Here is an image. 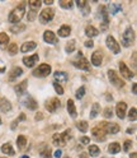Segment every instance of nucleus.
<instances>
[{
	"label": "nucleus",
	"instance_id": "423d86ee",
	"mask_svg": "<svg viewBox=\"0 0 137 158\" xmlns=\"http://www.w3.org/2000/svg\"><path fill=\"white\" fill-rule=\"evenodd\" d=\"M92 134H93V136L95 138L98 142H104V140H105V138H107V133H105V130L103 129L100 125L93 127Z\"/></svg>",
	"mask_w": 137,
	"mask_h": 158
},
{
	"label": "nucleus",
	"instance_id": "09e8293b",
	"mask_svg": "<svg viewBox=\"0 0 137 158\" xmlns=\"http://www.w3.org/2000/svg\"><path fill=\"white\" fill-rule=\"evenodd\" d=\"M132 63H133V68H136V52H133L132 55Z\"/></svg>",
	"mask_w": 137,
	"mask_h": 158
},
{
	"label": "nucleus",
	"instance_id": "cd10ccee",
	"mask_svg": "<svg viewBox=\"0 0 137 158\" xmlns=\"http://www.w3.org/2000/svg\"><path fill=\"white\" fill-rule=\"evenodd\" d=\"M9 44V37L6 33H0V48H5V46Z\"/></svg>",
	"mask_w": 137,
	"mask_h": 158
},
{
	"label": "nucleus",
	"instance_id": "1a4fd4ad",
	"mask_svg": "<svg viewBox=\"0 0 137 158\" xmlns=\"http://www.w3.org/2000/svg\"><path fill=\"white\" fill-rule=\"evenodd\" d=\"M46 108H47V111H50V112H55L58 107L61 106V102L57 100V98H51V100H48L46 102Z\"/></svg>",
	"mask_w": 137,
	"mask_h": 158
},
{
	"label": "nucleus",
	"instance_id": "c756f323",
	"mask_svg": "<svg viewBox=\"0 0 137 158\" xmlns=\"http://www.w3.org/2000/svg\"><path fill=\"white\" fill-rule=\"evenodd\" d=\"M108 151H109V153L115 154V153H118L121 151V145L118 143H111L109 147H108Z\"/></svg>",
	"mask_w": 137,
	"mask_h": 158
},
{
	"label": "nucleus",
	"instance_id": "c9c22d12",
	"mask_svg": "<svg viewBox=\"0 0 137 158\" xmlns=\"http://www.w3.org/2000/svg\"><path fill=\"white\" fill-rule=\"evenodd\" d=\"M74 50H75V41L72 40V41H70V42L66 45V52L67 54H71V52H74Z\"/></svg>",
	"mask_w": 137,
	"mask_h": 158
},
{
	"label": "nucleus",
	"instance_id": "680f3d73",
	"mask_svg": "<svg viewBox=\"0 0 137 158\" xmlns=\"http://www.w3.org/2000/svg\"><path fill=\"white\" fill-rule=\"evenodd\" d=\"M0 124H2V118H0Z\"/></svg>",
	"mask_w": 137,
	"mask_h": 158
},
{
	"label": "nucleus",
	"instance_id": "9d476101",
	"mask_svg": "<svg viewBox=\"0 0 137 158\" xmlns=\"http://www.w3.org/2000/svg\"><path fill=\"white\" fill-rule=\"evenodd\" d=\"M119 70H121V75L124 77L126 79H131V78H133V75H135V74L130 70V69L127 68V65H126L123 61L119 63Z\"/></svg>",
	"mask_w": 137,
	"mask_h": 158
},
{
	"label": "nucleus",
	"instance_id": "72a5a7b5",
	"mask_svg": "<svg viewBox=\"0 0 137 158\" xmlns=\"http://www.w3.org/2000/svg\"><path fill=\"white\" fill-rule=\"evenodd\" d=\"M8 52H9V55H12V56L17 55V52H18V46H17L15 44L9 45V47H8Z\"/></svg>",
	"mask_w": 137,
	"mask_h": 158
},
{
	"label": "nucleus",
	"instance_id": "4468645a",
	"mask_svg": "<svg viewBox=\"0 0 137 158\" xmlns=\"http://www.w3.org/2000/svg\"><path fill=\"white\" fill-rule=\"evenodd\" d=\"M74 65H75L76 68H79V69H83V70H89V69H90L89 61H88L86 59H84V57H81L80 60L74 61Z\"/></svg>",
	"mask_w": 137,
	"mask_h": 158
},
{
	"label": "nucleus",
	"instance_id": "6ab92c4d",
	"mask_svg": "<svg viewBox=\"0 0 137 158\" xmlns=\"http://www.w3.org/2000/svg\"><path fill=\"white\" fill-rule=\"evenodd\" d=\"M67 111H68V114H70V116H71L72 118H75V117L77 116L76 107H75V103H74L72 100H68V101H67Z\"/></svg>",
	"mask_w": 137,
	"mask_h": 158
},
{
	"label": "nucleus",
	"instance_id": "0eeeda50",
	"mask_svg": "<svg viewBox=\"0 0 137 158\" xmlns=\"http://www.w3.org/2000/svg\"><path fill=\"white\" fill-rule=\"evenodd\" d=\"M107 46H108V48L113 52V54H118L119 51H121V46H119V44L115 41L114 40V37H112V36H108L107 37Z\"/></svg>",
	"mask_w": 137,
	"mask_h": 158
},
{
	"label": "nucleus",
	"instance_id": "6e6d98bb",
	"mask_svg": "<svg viewBox=\"0 0 137 158\" xmlns=\"http://www.w3.org/2000/svg\"><path fill=\"white\" fill-rule=\"evenodd\" d=\"M132 93H133V94H136V84H133V85H132Z\"/></svg>",
	"mask_w": 137,
	"mask_h": 158
},
{
	"label": "nucleus",
	"instance_id": "3c124183",
	"mask_svg": "<svg viewBox=\"0 0 137 158\" xmlns=\"http://www.w3.org/2000/svg\"><path fill=\"white\" fill-rule=\"evenodd\" d=\"M17 125H18V118H17V120H14V121H13V124H12V129H13V130L17 127Z\"/></svg>",
	"mask_w": 137,
	"mask_h": 158
},
{
	"label": "nucleus",
	"instance_id": "e433bc0d",
	"mask_svg": "<svg viewBox=\"0 0 137 158\" xmlns=\"http://www.w3.org/2000/svg\"><path fill=\"white\" fill-rule=\"evenodd\" d=\"M118 10H121V5H118V4H111L109 5V13L115 14Z\"/></svg>",
	"mask_w": 137,
	"mask_h": 158
},
{
	"label": "nucleus",
	"instance_id": "052dcab7",
	"mask_svg": "<svg viewBox=\"0 0 137 158\" xmlns=\"http://www.w3.org/2000/svg\"><path fill=\"white\" fill-rule=\"evenodd\" d=\"M22 158H28V157H27V156H23V157H22Z\"/></svg>",
	"mask_w": 137,
	"mask_h": 158
},
{
	"label": "nucleus",
	"instance_id": "f03ea898",
	"mask_svg": "<svg viewBox=\"0 0 137 158\" xmlns=\"http://www.w3.org/2000/svg\"><path fill=\"white\" fill-rule=\"evenodd\" d=\"M135 41V33L132 28H127L124 33L122 35V45L124 47H130Z\"/></svg>",
	"mask_w": 137,
	"mask_h": 158
},
{
	"label": "nucleus",
	"instance_id": "4c0bfd02",
	"mask_svg": "<svg viewBox=\"0 0 137 158\" xmlns=\"http://www.w3.org/2000/svg\"><path fill=\"white\" fill-rule=\"evenodd\" d=\"M23 29H25V26H24V24H17V26H13V27H12V31H13L14 33L22 32Z\"/></svg>",
	"mask_w": 137,
	"mask_h": 158
},
{
	"label": "nucleus",
	"instance_id": "2eb2a0df",
	"mask_svg": "<svg viewBox=\"0 0 137 158\" xmlns=\"http://www.w3.org/2000/svg\"><path fill=\"white\" fill-rule=\"evenodd\" d=\"M43 40L47 44H51V45L57 42V38H56V36H55V33L52 31H46L45 35H43Z\"/></svg>",
	"mask_w": 137,
	"mask_h": 158
},
{
	"label": "nucleus",
	"instance_id": "473e14b6",
	"mask_svg": "<svg viewBox=\"0 0 137 158\" xmlns=\"http://www.w3.org/2000/svg\"><path fill=\"white\" fill-rule=\"evenodd\" d=\"M99 153H100V149H99V148H98L96 145H90V147H89V154H90V156L96 157Z\"/></svg>",
	"mask_w": 137,
	"mask_h": 158
},
{
	"label": "nucleus",
	"instance_id": "864d4df0",
	"mask_svg": "<svg viewBox=\"0 0 137 158\" xmlns=\"http://www.w3.org/2000/svg\"><path fill=\"white\" fill-rule=\"evenodd\" d=\"M45 4H46V5H51V4H53V0H46Z\"/></svg>",
	"mask_w": 137,
	"mask_h": 158
},
{
	"label": "nucleus",
	"instance_id": "a211bd4d",
	"mask_svg": "<svg viewBox=\"0 0 137 158\" xmlns=\"http://www.w3.org/2000/svg\"><path fill=\"white\" fill-rule=\"evenodd\" d=\"M37 47V44L33 41H29V42H24L21 47V51L22 52H28V51H32Z\"/></svg>",
	"mask_w": 137,
	"mask_h": 158
},
{
	"label": "nucleus",
	"instance_id": "412c9836",
	"mask_svg": "<svg viewBox=\"0 0 137 158\" xmlns=\"http://www.w3.org/2000/svg\"><path fill=\"white\" fill-rule=\"evenodd\" d=\"M27 87H28V81H23V82H21L18 85H15V92L18 93V94H23L24 92H25V89H27Z\"/></svg>",
	"mask_w": 137,
	"mask_h": 158
},
{
	"label": "nucleus",
	"instance_id": "9b49d317",
	"mask_svg": "<svg viewBox=\"0 0 137 158\" xmlns=\"http://www.w3.org/2000/svg\"><path fill=\"white\" fill-rule=\"evenodd\" d=\"M126 111H127V105H126V102H119L118 105L115 106V112H117V116H118L119 118H124Z\"/></svg>",
	"mask_w": 137,
	"mask_h": 158
},
{
	"label": "nucleus",
	"instance_id": "bb28decb",
	"mask_svg": "<svg viewBox=\"0 0 137 158\" xmlns=\"http://www.w3.org/2000/svg\"><path fill=\"white\" fill-rule=\"evenodd\" d=\"M99 112H100V105L98 103V102H95V103L93 105V107H92V111H90V118L96 117Z\"/></svg>",
	"mask_w": 137,
	"mask_h": 158
},
{
	"label": "nucleus",
	"instance_id": "bf43d9fd",
	"mask_svg": "<svg viewBox=\"0 0 137 158\" xmlns=\"http://www.w3.org/2000/svg\"><path fill=\"white\" fill-rule=\"evenodd\" d=\"M81 158H86V154H83V156H81Z\"/></svg>",
	"mask_w": 137,
	"mask_h": 158
},
{
	"label": "nucleus",
	"instance_id": "dca6fc26",
	"mask_svg": "<svg viewBox=\"0 0 137 158\" xmlns=\"http://www.w3.org/2000/svg\"><path fill=\"white\" fill-rule=\"evenodd\" d=\"M52 143L56 147H64V145H66V140H65V138L62 136V134H55L53 138H52Z\"/></svg>",
	"mask_w": 137,
	"mask_h": 158
},
{
	"label": "nucleus",
	"instance_id": "f257e3e1",
	"mask_svg": "<svg viewBox=\"0 0 137 158\" xmlns=\"http://www.w3.org/2000/svg\"><path fill=\"white\" fill-rule=\"evenodd\" d=\"M25 2H22L17 8H14V10H12V13L9 14V22L10 23H19L22 21V18L24 15L25 12Z\"/></svg>",
	"mask_w": 137,
	"mask_h": 158
},
{
	"label": "nucleus",
	"instance_id": "c85d7f7f",
	"mask_svg": "<svg viewBox=\"0 0 137 158\" xmlns=\"http://www.w3.org/2000/svg\"><path fill=\"white\" fill-rule=\"evenodd\" d=\"M17 144H18V148L19 149H24L25 148V144H27V138L23 136V135H19L18 139H17Z\"/></svg>",
	"mask_w": 137,
	"mask_h": 158
},
{
	"label": "nucleus",
	"instance_id": "c03bdc74",
	"mask_svg": "<svg viewBox=\"0 0 137 158\" xmlns=\"http://www.w3.org/2000/svg\"><path fill=\"white\" fill-rule=\"evenodd\" d=\"M131 145H132V142H131V140H126V142H124V147H123L124 152H128L130 148H131Z\"/></svg>",
	"mask_w": 137,
	"mask_h": 158
},
{
	"label": "nucleus",
	"instance_id": "a19ab883",
	"mask_svg": "<svg viewBox=\"0 0 137 158\" xmlns=\"http://www.w3.org/2000/svg\"><path fill=\"white\" fill-rule=\"evenodd\" d=\"M128 117H130V120L132 121H136V118H137V114H136V108H131V111L128 112Z\"/></svg>",
	"mask_w": 137,
	"mask_h": 158
},
{
	"label": "nucleus",
	"instance_id": "4be33fe9",
	"mask_svg": "<svg viewBox=\"0 0 137 158\" xmlns=\"http://www.w3.org/2000/svg\"><path fill=\"white\" fill-rule=\"evenodd\" d=\"M57 33H58L60 37H67V36H70V33H71V28L68 26H62L57 31Z\"/></svg>",
	"mask_w": 137,
	"mask_h": 158
},
{
	"label": "nucleus",
	"instance_id": "58836bf2",
	"mask_svg": "<svg viewBox=\"0 0 137 158\" xmlns=\"http://www.w3.org/2000/svg\"><path fill=\"white\" fill-rule=\"evenodd\" d=\"M84 93H85V87H80L79 89L76 91V98L77 100H80V98H83V96H84Z\"/></svg>",
	"mask_w": 137,
	"mask_h": 158
},
{
	"label": "nucleus",
	"instance_id": "aec40b11",
	"mask_svg": "<svg viewBox=\"0 0 137 158\" xmlns=\"http://www.w3.org/2000/svg\"><path fill=\"white\" fill-rule=\"evenodd\" d=\"M85 35L89 38H92V37H95V36L99 35V31H98V29L95 27H93V26H88L85 28Z\"/></svg>",
	"mask_w": 137,
	"mask_h": 158
},
{
	"label": "nucleus",
	"instance_id": "39448f33",
	"mask_svg": "<svg viewBox=\"0 0 137 158\" xmlns=\"http://www.w3.org/2000/svg\"><path fill=\"white\" fill-rule=\"evenodd\" d=\"M108 77H109L111 83H112L114 87H117V88H122V87L124 85V82L122 81V79L119 78V75L117 74L114 70H108Z\"/></svg>",
	"mask_w": 137,
	"mask_h": 158
},
{
	"label": "nucleus",
	"instance_id": "f3484780",
	"mask_svg": "<svg viewBox=\"0 0 137 158\" xmlns=\"http://www.w3.org/2000/svg\"><path fill=\"white\" fill-rule=\"evenodd\" d=\"M0 110H2L3 112H9L12 110L10 102H9L8 100H5V98H2V97H0Z\"/></svg>",
	"mask_w": 137,
	"mask_h": 158
},
{
	"label": "nucleus",
	"instance_id": "5fc2aeb1",
	"mask_svg": "<svg viewBox=\"0 0 137 158\" xmlns=\"http://www.w3.org/2000/svg\"><path fill=\"white\" fill-rule=\"evenodd\" d=\"M135 130H136L135 127H132V129H128V130H127V133H128V134H133V133H135Z\"/></svg>",
	"mask_w": 137,
	"mask_h": 158
},
{
	"label": "nucleus",
	"instance_id": "49530a36",
	"mask_svg": "<svg viewBox=\"0 0 137 158\" xmlns=\"http://www.w3.org/2000/svg\"><path fill=\"white\" fill-rule=\"evenodd\" d=\"M80 142H81L83 144H85V145H86V144H89V143H90V139H89L88 136H83L81 139H80Z\"/></svg>",
	"mask_w": 137,
	"mask_h": 158
},
{
	"label": "nucleus",
	"instance_id": "6e6552de",
	"mask_svg": "<svg viewBox=\"0 0 137 158\" xmlns=\"http://www.w3.org/2000/svg\"><path fill=\"white\" fill-rule=\"evenodd\" d=\"M103 129L105 130V133H111V134H117V133H119V125L118 124H115V123H104L100 125Z\"/></svg>",
	"mask_w": 137,
	"mask_h": 158
},
{
	"label": "nucleus",
	"instance_id": "f704fd0d",
	"mask_svg": "<svg viewBox=\"0 0 137 158\" xmlns=\"http://www.w3.org/2000/svg\"><path fill=\"white\" fill-rule=\"evenodd\" d=\"M60 6L64 9H70L72 6V2L71 0H62V2H60Z\"/></svg>",
	"mask_w": 137,
	"mask_h": 158
},
{
	"label": "nucleus",
	"instance_id": "ea45409f",
	"mask_svg": "<svg viewBox=\"0 0 137 158\" xmlns=\"http://www.w3.org/2000/svg\"><path fill=\"white\" fill-rule=\"evenodd\" d=\"M41 157L42 158H51V149L50 148H46L41 152Z\"/></svg>",
	"mask_w": 137,
	"mask_h": 158
},
{
	"label": "nucleus",
	"instance_id": "393cba45",
	"mask_svg": "<svg viewBox=\"0 0 137 158\" xmlns=\"http://www.w3.org/2000/svg\"><path fill=\"white\" fill-rule=\"evenodd\" d=\"M28 5H29V8H31V10L37 12V9H40V8H41L42 2H40V0H29V2H28Z\"/></svg>",
	"mask_w": 137,
	"mask_h": 158
},
{
	"label": "nucleus",
	"instance_id": "e2e57ef3",
	"mask_svg": "<svg viewBox=\"0 0 137 158\" xmlns=\"http://www.w3.org/2000/svg\"><path fill=\"white\" fill-rule=\"evenodd\" d=\"M66 158H70V157H66Z\"/></svg>",
	"mask_w": 137,
	"mask_h": 158
},
{
	"label": "nucleus",
	"instance_id": "20e7f679",
	"mask_svg": "<svg viewBox=\"0 0 137 158\" xmlns=\"http://www.w3.org/2000/svg\"><path fill=\"white\" fill-rule=\"evenodd\" d=\"M53 15H55V10H53V9L46 8V9H43V10L41 12V14H40V22L42 24H46V23H48L50 21H52Z\"/></svg>",
	"mask_w": 137,
	"mask_h": 158
},
{
	"label": "nucleus",
	"instance_id": "b1692460",
	"mask_svg": "<svg viewBox=\"0 0 137 158\" xmlns=\"http://www.w3.org/2000/svg\"><path fill=\"white\" fill-rule=\"evenodd\" d=\"M2 152L5 153V154H9V156H14L15 154V152H14V149H13V147H12L10 143H5L2 147Z\"/></svg>",
	"mask_w": 137,
	"mask_h": 158
},
{
	"label": "nucleus",
	"instance_id": "79ce46f5",
	"mask_svg": "<svg viewBox=\"0 0 137 158\" xmlns=\"http://www.w3.org/2000/svg\"><path fill=\"white\" fill-rule=\"evenodd\" d=\"M53 88H55V91H56V93H58V94H64V88L58 84V83H53Z\"/></svg>",
	"mask_w": 137,
	"mask_h": 158
},
{
	"label": "nucleus",
	"instance_id": "5701e85b",
	"mask_svg": "<svg viewBox=\"0 0 137 158\" xmlns=\"http://www.w3.org/2000/svg\"><path fill=\"white\" fill-rule=\"evenodd\" d=\"M22 74H23V69L22 68H19V66L13 68V70L10 72V75H9V79H10V81H14L15 78H18L19 75H22Z\"/></svg>",
	"mask_w": 137,
	"mask_h": 158
},
{
	"label": "nucleus",
	"instance_id": "2f4dec72",
	"mask_svg": "<svg viewBox=\"0 0 137 158\" xmlns=\"http://www.w3.org/2000/svg\"><path fill=\"white\" fill-rule=\"evenodd\" d=\"M76 127L79 129L81 133H85L86 130H88V123L86 121H79V123H76Z\"/></svg>",
	"mask_w": 137,
	"mask_h": 158
},
{
	"label": "nucleus",
	"instance_id": "4d7b16f0",
	"mask_svg": "<svg viewBox=\"0 0 137 158\" xmlns=\"http://www.w3.org/2000/svg\"><path fill=\"white\" fill-rule=\"evenodd\" d=\"M131 158H137V154L136 153H131Z\"/></svg>",
	"mask_w": 137,
	"mask_h": 158
},
{
	"label": "nucleus",
	"instance_id": "ddd939ff",
	"mask_svg": "<svg viewBox=\"0 0 137 158\" xmlns=\"http://www.w3.org/2000/svg\"><path fill=\"white\" fill-rule=\"evenodd\" d=\"M37 61H38V55H37V54H34V55H32V56H25V57H23V63H24V65L28 66V68L34 66Z\"/></svg>",
	"mask_w": 137,
	"mask_h": 158
},
{
	"label": "nucleus",
	"instance_id": "f8f14e48",
	"mask_svg": "<svg viewBox=\"0 0 137 158\" xmlns=\"http://www.w3.org/2000/svg\"><path fill=\"white\" fill-rule=\"evenodd\" d=\"M102 61H103V54H102V51H95L92 55V64L94 66H100Z\"/></svg>",
	"mask_w": 137,
	"mask_h": 158
},
{
	"label": "nucleus",
	"instance_id": "7c9ffc66",
	"mask_svg": "<svg viewBox=\"0 0 137 158\" xmlns=\"http://www.w3.org/2000/svg\"><path fill=\"white\" fill-rule=\"evenodd\" d=\"M25 106L29 108V110H36L38 105H37V102L33 100V98L29 97V98H27V103H25Z\"/></svg>",
	"mask_w": 137,
	"mask_h": 158
},
{
	"label": "nucleus",
	"instance_id": "a18cd8bd",
	"mask_svg": "<svg viewBox=\"0 0 137 158\" xmlns=\"http://www.w3.org/2000/svg\"><path fill=\"white\" fill-rule=\"evenodd\" d=\"M76 4H77V6H79V8H84V6H86V2H85V0H77Z\"/></svg>",
	"mask_w": 137,
	"mask_h": 158
},
{
	"label": "nucleus",
	"instance_id": "a878e982",
	"mask_svg": "<svg viewBox=\"0 0 137 158\" xmlns=\"http://www.w3.org/2000/svg\"><path fill=\"white\" fill-rule=\"evenodd\" d=\"M67 78L68 77H67V74L65 72H56L55 73V79L57 82H67Z\"/></svg>",
	"mask_w": 137,
	"mask_h": 158
},
{
	"label": "nucleus",
	"instance_id": "8fccbe9b",
	"mask_svg": "<svg viewBox=\"0 0 137 158\" xmlns=\"http://www.w3.org/2000/svg\"><path fill=\"white\" fill-rule=\"evenodd\" d=\"M93 45H94L93 41H86V42H85V46H86V47H93Z\"/></svg>",
	"mask_w": 137,
	"mask_h": 158
},
{
	"label": "nucleus",
	"instance_id": "de8ad7c7",
	"mask_svg": "<svg viewBox=\"0 0 137 158\" xmlns=\"http://www.w3.org/2000/svg\"><path fill=\"white\" fill-rule=\"evenodd\" d=\"M61 156H62V152H61V149H57V151L55 152V157H56V158H60Z\"/></svg>",
	"mask_w": 137,
	"mask_h": 158
},
{
	"label": "nucleus",
	"instance_id": "603ef678",
	"mask_svg": "<svg viewBox=\"0 0 137 158\" xmlns=\"http://www.w3.org/2000/svg\"><path fill=\"white\" fill-rule=\"evenodd\" d=\"M40 118H43V115L42 114H37L36 115V120H40Z\"/></svg>",
	"mask_w": 137,
	"mask_h": 158
},
{
	"label": "nucleus",
	"instance_id": "13d9d810",
	"mask_svg": "<svg viewBox=\"0 0 137 158\" xmlns=\"http://www.w3.org/2000/svg\"><path fill=\"white\" fill-rule=\"evenodd\" d=\"M5 70V68H0V73H3Z\"/></svg>",
	"mask_w": 137,
	"mask_h": 158
},
{
	"label": "nucleus",
	"instance_id": "7ed1b4c3",
	"mask_svg": "<svg viewBox=\"0 0 137 158\" xmlns=\"http://www.w3.org/2000/svg\"><path fill=\"white\" fill-rule=\"evenodd\" d=\"M50 73H51V66L48 64H41L33 70V75L38 78H45L47 75H50Z\"/></svg>",
	"mask_w": 137,
	"mask_h": 158
},
{
	"label": "nucleus",
	"instance_id": "37998d69",
	"mask_svg": "<svg viewBox=\"0 0 137 158\" xmlns=\"http://www.w3.org/2000/svg\"><path fill=\"white\" fill-rule=\"evenodd\" d=\"M104 117H107V118H109V117H112L113 116V112H112V108L111 107H107L105 110H104Z\"/></svg>",
	"mask_w": 137,
	"mask_h": 158
}]
</instances>
